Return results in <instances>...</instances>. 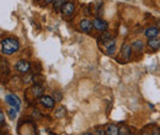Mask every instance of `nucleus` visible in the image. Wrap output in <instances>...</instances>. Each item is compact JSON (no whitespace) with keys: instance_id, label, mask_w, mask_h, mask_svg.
<instances>
[{"instance_id":"6","label":"nucleus","mask_w":160,"mask_h":135,"mask_svg":"<svg viewBox=\"0 0 160 135\" xmlns=\"http://www.w3.org/2000/svg\"><path fill=\"white\" fill-rule=\"evenodd\" d=\"M131 54H132V47L129 44L124 43L122 46V48H121V58L123 59L124 63H126V61H128L131 59Z\"/></svg>"},{"instance_id":"12","label":"nucleus","mask_w":160,"mask_h":135,"mask_svg":"<svg viewBox=\"0 0 160 135\" xmlns=\"http://www.w3.org/2000/svg\"><path fill=\"white\" fill-rule=\"evenodd\" d=\"M105 134H107V135H117V134H118V127H117V125H115V124H110V125H107Z\"/></svg>"},{"instance_id":"5","label":"nucleus","mask_w":160,"mask_h":135,"mask_svg":"<svg viewBox=\"0 0 160 135\" xmlns=\"http://www.w3.org/2000/svg\"><path fill=\"white\" fill-rule=\"evenodd\" d=\"M40 102L43 107H46V108H48V109H52V108H54L56 99L52 96H41Z\"/></svg>"},{"instance_id":"2","label":"nucleus","mask_w":160,"mask_h":135,"mask_svg":"<svg viewBox=\"0 0 160 135\" xmlns=\"http://www.w3.org/2000/svg\"><path fill=\"white\" fill-rule=\"evenodd\" d=\"M15 68H16V70H18L20 74L25 75V74H28V73H30L31 64H30L28 61H26V60H19V61L16 63Z\"/></svg>"},{"instance_id":"3","label":"nucleus","mask_w":160,"mask_h":135,"mask_svg":"<svg viewBox=\"0 0 160 135\" xmlns=\"http://www.w3.org/2000/svg\"><path fill=\"white\" fill-rule=\"evenodd\" d=\"M5 99H6V102H8L12 108H15L18 112L20 111L21 101H20V98H19V97L15 96V95H8V96L5 97Z\"/></svg>"},{"instance_id":"20","label":"nucleus","mask_w":160,"mask_h":135,"mask_svg":"<svg viewBox=\"0 0 160 135\" xmlns=\"http://www.w3.org/2000/svg\"><path fill=\"white\" fill-rule=\"evenodd\" d=\"M115 51H116V46H112V47H110V48H106V53H107L108 55H113V54H115Z\"/></svg>"},{"instance_id":"22","label":"nucleus","mask_w":160,"mask_h":135,"mask_svg":"<svg viewBox=\"0 0 160 135\" xmlns=\"http://www.w3.org/2000/svg\"><path fill=\"white\" fill-rule=\"evenodd\" d=\"M4 122H5V117H4V113L0 111V125H2Z\"/></svg>"},{"instance_id":"13","label":"nucleus","mask_w":160,"mask_h":135,"mask_svg":"<svg viewBox=\"0 0 160 135\" xmlns=\"http://www.w3.org/2000/svg\"><path fill=\"white\" fill-rule=\"evenodd\" d=\"M9 68H8V63L5 60H0V74L4 73V75H8Z\"/></svg>"},{"instance_id":"7","label":"nucleus","mask_w":160,"mask_h":135,"mask_svg":"<svg viewBox=\"0 0 160 135\" xmlns=\"http://www.w3.org/2000/svg\"><path fill=\"white\" fill-rule=\"evenodd\" d=\"M79 27L82 32H85V33H90L91 30H92V27H94V25H92V22H91L90 20L85 19V20H81V21H80Z\"/></svg>"},{"instance_id":"8","label":"nucleus","mask_w":160,"mask_h":135,"mask_svg":"<svg viewBox=\"0 0 160 135\" xmlns=\"http://www.w3.org/2000/svg\"><path fill=\"white\" fill-rule=\"evenodd\" d=\"M92 25L94 27L98 30V31H106L108 28V23L105 21V20H101V19H95L92 21Z\"/></svg>"},{"instance_id":"18","label":"nucleus","mask_w":160,"mask_h":135,"mask_svg":"<svg viewBox=\"0 0 160 135\" xmlns=\"http://www.w3.org/2000/svg\"><path fill=\"white\" fill-rule=\"evenodd\" d=\"M102 44H103V47H106V48H110V47H112V46H116V42H115V39L108 38L107 41H105Z\"/></svg>"},{"instance_id":"24","label":"nucleus","mask_w":160,"mask_h":135,"mask_svg":"<svg viewBox=\"0 0 160 135\" xmlns=\"http://www.w3.org/2000/svg\"><path fill=\"white\" fill-rule=\"evenodd\" d=\"M54 0H46V4H49V2H53Z\"/></svg>"},{"instance_id":"11","label":"nucleus","mask_w":160,"mask_h":135,"mask_svg":"<svg viewBox=\"0 0 160 135\" xmlns=\"http://www.w3.org/2000/svg\"><path fill=\"white\" fill-rule=\"evenodd\" d=\"M30 91H31V94H33V97L40 98L42 96V94H43V87L41 85H35V86H32L30 89Z\"/></svg>"},{"instance_id":"19","label":"nucleus","mask_w":160,"mask_h":135,"mask_svg":"<svg viewBox=\"0 0 160 135\" xmlns=\"http://www.w3.org/2000/svg\"><path fill=\"white\" fill-rule=\"evenodd\" d=\"M108 38H111V35H110L108 32H103V33L101 35V37H100V38H99V41H101V42L103 43L105 41H107V39H108Z\"/></svg>"},{"instance_id":"1","label":"nucleus","mask_w":160,"mask_h":135,"mask_svg":"<svg viewBox=\"0 0 160 135\" xmlns=\"http://www.w3.org/2000/svg\"><path fill=\"white\" fill-rule=\"evenodd\" d=\"M19 41L15 38H5L1 41V52L5 55H11L19 51Z\"/></svg>"},{"instance_id":"25","label":"nucleus","mask_w":160,"mask_h":135,"mask_svg":"<svg viewBox=\"0 0 160 135\" xmlns=\"http://www.w3.org/2000/svg\"><path fill=\"white\" fill-rule=\"evenodd\" d=\"M158 28H159V30H160V20H159V21H158Z\"/></svg>"},{"instance_id":"16","label":"nucleus","mask_w":160,"mask_h":135,"mask_svg":"<svg viewBox=\"0 0 160 135\" xmlns=\"http://www.w3.org/2000/svg\"><path fill=\"white\" fill-rule=\"evenodd\" d=\"M118 134H121V135L131 134V130H129L127 127H124V125H121L120 128H118Z\"/></svg>"},{"instance_id":"4","label":"nucleus","mask_w":160,"mask_h":135,"mask_svg":"<svg viewBox=\"0 0 160 135\" xmlns=\"http://www.w3.org/2000/svg\"><path fill=\"white\" fill-rule=\"evenodd\" d=\"M62 12L65 15V16H72L74 14V10H75V6H74V2L73 1H65L62 6Z\"/></svg>"},{"instance_id":"10","label":"nucleus","mask_w":160,"mask_h":135,"mask_svg":"<svg viewBox=\"0 0 160 135\" xmlns=\"http://www.w3.org/2000/svg\"><path fill=\"white\" fill-rule=\"evenodd\" d=\"M144 35H145V37H148V38L158 37V35H159V28H158V27H148V28L145 30Z\"/></svg>"},{"instance_id":"14","label":"nucleus","mask_w":160,"mask_h":135,"mask_svg":"<svg viewBox=\"0 0 160 135\" xmlns=\"http://www.w3.org/2000/svg\"><path fill=\"white\" fill-rule=\"evenodd\" d=\"M65 113H67L65 107H59V108H58V109L54 112V116H56V118L60 119V118H63V117L65 116Z\"/></svg>"},{"instance_id":"23","label":"nucleus","mask_w":160,"mask_h":135,"mask_svg":"<svg viewBox=\"0 0 160 135\" xmlns=\"http://www.w3.org/2000/svg\"><path fill=\"white\" fill-rule=\"evenodd\" d=\"M54 95H56V97H57V98H56V101H60V99H62V95H59L58 92H56Z\"/></svg>"},{"instance_id":"9","label":"nucleus","mask_w":160,"mask_h":135,"mask_svg":"<svg viewBox=\"0 0 160 135\" xmlns=\"http://www.w3.org/2000/svg\"><path fill=\"white\" fill-rule=\"evenodd\" d=\"M148 47H149L150 51L157 52L158 49H160V38H157V37L149 38V41H148Z\"/></svg>"},{"instance_id":"15","label":"nucleus","mask_w":160,"mask_h":135,"mask_svg":"<svg viewBox=\"0 0 160 135\" xmlns=\"http://www.w3.org/2000/svg\"><path fill=\"white\" fill-rule=\"evenodd\" d=\"M132 48H134L137 52H139V51H142L144 48V43L142 41H134L133 44H132Z\"/></svg>"},{"instance_id":"21","label":"nucleus","mask_w":160,"mask_h":135,"mask_svg":"<svg viewBox=\"0 0 160 135\" xmlns=\"http://www.w3.org/2000/svg\"><path fill=\"white\" fill-rule=\"evenodd\" d=\"M16 113H18V111L11 107V109L9 111V117H10L11 119H15V118H16Z\"/></svg>"},{"instance_id":"17","label":"nucleus","mask_w":160,"mask_h":135,"mask_svg":"<svg viewBox=\"0 0 160 135\" xmlns=\"http://www.w3.org/2000/svg\"><path fill=\"white\" fill-rule=\"evenodd\" d=\"M65 1H67V0H54V1H53L54 9H56V10H59V9H62V6H63V4H64Z\"/></svg>"}]
</instances>
